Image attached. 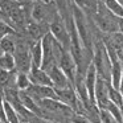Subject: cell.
<instances>
[{
    "label": "cell",
    "mask_w": 123,
    "mask_h": 123,
    "mask_svg": "<svg viewBox=\"0 0 123 123\" xmlns=\"http://www.w3.org/2000/svg\"><path fill=\"white\" fill-rule=\"evenodd\" d=\"M43 61V49H41V40L36 41L31 46V69H38L41 68Z\"/></svg>",
    "instance_id": "obj_11"
},
{
    "label": "cell",
    "mask_w": 123,
    "mask_h": 123,
    "mask_svg": "<svg viewBox=\"0 0 123 123\" xmlns=\"http://www.w3.org/2000/svg\"><path fill=\"white\" fill-rule=\"evenodd\" d=\"M122 123H123V122H122Z\"/></svg>",
    "instance_id": "obj_31"
},
{
    "label": "cell",
    "mask_w": 123,
    "mask_h": 123,
    "mask_svg": "<svg viewBox=\"0 0 123 123\" xmlns=\"http://www.w3.org/2000/svg\"><path fill=\"white\" fill-rule=\"evenodd\" d=\"M95 68V72L98 73V75L105 80L106 82L111 83V62L110 58L106 53L102 41H97L95 46H94V61L91 62Z\"/></svg>",
    "instance_id": "obj_3"
},
{
    "label": "cell",
    "mask_w": 123,
    "mask_h": 123,
    "mask_svg": "<svg viewBox=\"0 0 123 123\" xmlns=\"http://www.w3.org/2000/svg\"><path fill=\"white\" fill-rule=\"evenodd\" d=\"M25 93L37 103L41 99H57V95L54 93V89L52 86H40V85H32L25 90ZM58 101V99H57Z\"/></svg>",
    "instance_id": "obj_7"
},
{
    "label": "cell",
    "mask_w": 123,
    "mask_h": 123,
    "mask_svg": "<svg viewBox=\"0 0 123 123\" xmlns=\"http://www.w3.org/2000/svg\"><path fill=\"white\" fill-rule=\"evenodd\" d=\"M58 68L66 75L70 85L74 86V78H75V73H77V68H75V62L69 50H65V49L62 50V54L58 61Z\"/></svg>",
    "instance_id": "obj_6"
},
{
    "label": "cell",
    "mask_w": 123,
    "mask_h": 123,
    "mask_svg": "<svg viewBox=\"0 0 123 123\" xmlns=\"http://www.w3.org/2000/svg\"><path fill=\"white\" fill-rule=\"evenodd\" d=\"M105 111L109 112V114L111 115V117L114 118V119L117 120L118 123H122V122H123V110L119 109L117 105H114L111 101L107 103V106H106V109H105Z\"/></svg>",
    "instance_id": "obj_19"
},
{
    "label": "cell",
    "mask_w": 123,
    "mask_h": 123,
    "mask_svg": "<svg viewBox=\"0 0 123 123\" xmlns=\"http://www.w3.org/2000/svg\"><path fill=\"white\" fill-rule=\"evenodd\" d=\"M25 1H36V0H25ZM43 1H48V0H43Z\"/></svg>",
    "instance_id": "obj_27"
},
{
    "label": "cell",
    "mask_w": 123,
    "mask_h": 123,
    "mask_svg": "<svg viewBox=\"0 0 123 123\" xmlns=\"http://www.w3.org/2000/svg\"><path fill=\"white\" fill-rule=\"evenodd\" d=\"M118 29L123 35V19L122 17H118Z\"/></svg>",
    "instance_id": "obj_25"
},
{
    "label": "cell",
    "mask_w": 123,
    "mask_h": 123,
    "mask_svg": "<svg viewBox=\"0 0 123 123\" xmlns=\"http://www.w3.org/2000/svg\"><path fill=\"white\" fill-rule=\"evenodd\" d=\"M0 123H3V122H1V120H0Z\"/></svg>",
    "instance_id": "obj_30"
},
{
    "label": "cell",
    "mask_w": 123,
    "mask_h": 123,
    "mask_svg": "<svg viewBox=\"0 0 123 123\" xmlns=\"http://www.w3.org/2000/svg\"><path fill=\"white\" fill-rule=\"evenodd\" d=\"M109 40L111 43V46L117 54L118 60L123 62V35L120 32H115L109 35Z\"/></svg>",
    "instance_id": "obj_12"
},
{
    "label": "cell",
    "mask_w": 123,
    "mask_h": 123,
    "mask_svg": "<svg viewBox=\"0 0 123 123\" xmlns=\"http://www.w3.org/2000/svg\"><path fill=\"white\" fill-rule=\"evenodd\" d=\"M46 73H48V75H49V78H50L52 85H53L54 89H65V87L72 86L70 82H69V80L66 78V75L64 74V72H62L57 65L53 66V68H50Z\"/></svg>",
    "instance_id": "obj_9"
},
{
    "label": "cell",
    "mask_w": 123,
    "mask_h": 123,
    "mask_svg": "<svg viewBox=\"0 0 123 123\" xmlns=\"http://www.w3.org/2000/svg\"><path fill=\"white\" fill-rule=\"evenodd\" d=\"M119 91L123 95V62H122V77H120V85H119Z\"/></svg>",
    "instance_id": "obj_26"
},
{
    "label": "cell",
    "mask_w": 123,
    "mask_h": 123,
    "mask_svg": "<svg viewBox=\"0 0 123 123\" xmlns=\"http://www.w3.org/2000/svg\"><path fill=\"white\" fill-rule=\"evenodd\" d=\"M20 123H29V122H24V120H20Z\"/></svg>",
    "instance_id": "obj_28"
},
{
    "label": "cell",
    "mask_w": 123,
    "mask_h": 123,
    "mask_svg": "<svg viewBox=\"0 0 123 123\" xmlns=\"http://www.w3.org/2000/svg\"><path fill=\"white\" fill-rule=\"evenodd\" d=\"M15 1H23V0H15Z\"/></svg>",
    "instance_id": "obj_29"
},
{
    "label": "cell",
    "mask_w": 123,
    "mask_h": 123,
    "mask_svg": "<svg viewBox=\"0 0 123 123\" xmlns=\"http://www.w3.org/2000/svg\"><path fill=\"white\" fill-rule=\"evenodd\" d=\"M107 95H109V99L112 103L117 105L119 109L123 110V97H122V94H120L119 90H115L110 82H107Z\"/></svg>",
    "instance_id": "obj_15"
},
{
    "label": "cell",
    "mask_w": 123,
    "mask_h": 123,
    "mask_svg": "<svg viewBox=\"0 0 123 123\" xmlns=\"http://www.w3.org/2000/svg\"><path fill=\"white\" fill-rule=\"evenodd\" d=\"M103 4L111 13H114L117 17L123 19V6H120L117 0H103Z\"/></svg>",
    "instance_id": "obj_20"
},
{
    "label": "cell",
    "mask_w": 123,
    "mask_h": 123,
    "mask_svg": "<svg viewBox=\"0 0 123 123\" xmlns=\"http://www.w3.org/2000/svg\"><path fill=\"white\" fill-rule=\"evenodd\" d=\"M120 77H122V62L115 61L111 64V81H112V87L115 90H119Z\"/></svg>",
    "instance_id": "obj_13"
},
{
    "label": "cell",
    "mask_w": 123,
    "mask_h": 123,
    "mask_svg": "<svg viewBox=\"0 0 123 123\" xmlns=\"http://www.w3.org/2000/svg\"><path fill=\"white\" fill-rule=\"evenodd\" d=\"M31 20L40 24L49 25L57 16H58V11H57L56 6L49 1H43V0H36L31 3Z\"/></svg>",
    "instance_id": "obj_1"
},
{
    "label": "cell",
    "mask_w": 123,
    "mask_h": 123,
    "mask_svg": "<svg viewBox=\"0 0 123 123\" xmlns=\"http://www.w3.org/2000/svg\"><path fill=\"white\" fill-rule=\"evenodd\" d=\"M73 20H74V25L75 29L78 32L80 40L82 43V45L86 49L91 48V33H90V28L87 25V20L85 17V13L78 8L77 6H73Z\"/></svg>",
    "instance_id": "obj_4"
},
{
    "label": "cell",
    "mask_w": 123,
    "mask_h": 123,
    "mask_svg": "<svg viewBox=\"0 0 123 123\" xmlns=\"http://www.w3.org/2000/svg\"><path fill=\"white\" fill-rule=\"evenodd\" d=\"M4 114H6V120L7 123H20L19 115L15 111V109L4 99Z\"/></svg>",
    "instance_id": "obj_18"
},
{
    "label": "cell",
    "mask_w": 123,
    "mask_h": 123,
    "mask_svg": "<svg viewBox=\"0 0 123 123\" xmlns=\"http://www.w3.org/2000/svg\"><path fill=\"white\" fill-rule=\"evenodd\" d=\"M15 33L13 35H8L6 37H3L0 40V50L3 52V53H9L12 54L15 50Z\"/></svg>",
    "instance_id": "obj_16"
},
{
    "label": "cell",
    "mask_w": 123,
    "mask_h": 123,
    "mask_svg": "<svg viewBox=\"0 0 123 123\" xmlns=\"http://www.w3.org/2000/svg\"><path fill=\"white\" fill-rule=\"evenodd\" d=\"M75 6L83 12V13H90L94 15L97 11V6H98V0H74Z\"/></svg>",
    "instance_id": "obj_14"
},
{
    "label": "cell",
    "mask_w": 123,
    "mask_h": 123,
    "mask_svg": "<svg viewBox=\"0 0 123 123\" xmlns=\"http://www.w3.org/2000/svg\"><path fill=\"white\" fill-rule=\"evenodd\" d=\"M94 99H95L97 106L99 107V110H105L107 103L110 102L109 95H107V82L105 80H102L99 75H97V81H95Z\"/></svg>",
    "instance_id": "obj_8"
},
{
    "label": "cell",
    "mask_w": 123,
    "mask_h": 123,
    "mask_svg": "<svg viewBox=\"0 0 123 123\" xmlns=\"http://www.w3.org/2000/svg\"><path fill=\"white\" fill-rule=\"evenodd\" d=\"M49 33L53 36L54 40H56L65 50H69V46H70L69 32H68L66 25H65L64 21H62V19H61L60 15L49 24Z\"/></svg>",
    "instance_id": "obj_5"
},
{
    "label": "cell",
    "mask_w": 123,
    "mask_h": 123,
    "mask_svg": "<svg viewBox=\"0 0 123 123\" xmlns=\"http://www.w3.org/2000/svg\"><path fill=\"white\" fill-rule=\"evenodd\" d=\"M13 33H16V32H15L7 23L0 20V40L3 37H6V36H8V35H13Z\"/></svg>",
    "instance_id": "obj_22"
},
{
    "label": "cell",
    "mask_w": 123,
    "mask_h": 123,
    "mask_svg": "<svg viewBox=\"0 0 123 123\" xmlns=\"http://www.w3.org/2000/svg\"><path fill=\"white\" fill-rule=\"evenodd\" d=\"M0 120L3 123H7L6 114H4V94L1 90H0Z\"/></svg>",
    "instance_id": "obj_23"
},
{
    "label": "cell",
    "mask_w": 123,
    "mask_h": 123,
    "mask_svg": "<svg viewBox=\"0 0 123 123\" xmlns=\"http://www.w3.org/2000/svg\"><path fill=\"white\" fill-rule=\"evenodd\" d=\"M93 19L97 27L103 33L111 35V33L119 32V29H118V17L114 13H111L102 1L98 3V6H97V11L93 15Z\"/></svg>",
    "instance_id": "obj_2"
},
{
    "label": "cell",
    "mask_w": 123,
    "mask_h": 123,
    "mask_svg": "<svg viewBox=\"0 0 123 123\" xmlns=\"http://www.w3.org/2000/svg\"><path fill=\"white\" fill-rule=\"evenodd\" d=\"M28 122H29V123H54V122H50V120L43 119V118H40V117H36V115H33Z\"/></svg>",
    "instance_id": "obj_24"
},
{
    "label": "cell",
    "mask_w": 123,
    "mask_h": 123,
    "mask_svg": "<svg viewBox=\"0 0 123 123\" xmlns=\"http://www.w3.org/2000/svg\"><path fill=\"white\" fill-rule=\"evenodd\" d=\"M0 70H7V72L15 70V60L12 54L3 53L0 56Z\"/></svg>",
    "instance_id": "obj_17"
},
{
    "label": "cell",
    "mask_w": 123,
    "mask_h": 123,
    "mask_svg": "<svg viewBox=\"0 0 123 123\" xmlns=\"http://www.w3.org/2000/svg\"><path fill=\"white\" fill-rule=\"evenodd\" d=\"M28 78H29L31 83L32 85H40V86H52V81L49 78L48 73L44 72L41 68L38 69H31L29 73H28Z\"/></svg>",
    "instance_id": "obj_10"
},
{
    "label": "cell",
    "mask_w": 123,
    "mask_h": 123,
    "mask_svg": "<svg viewBox=\"0 0 123 123\" xmlns=\"http://www.w3.org/2000/svg\"><path fill=\"white\" fill-rule=\"evenodd\" d=\"M31 86V81L28 74L25 73H17L16 74V89L17 90H27Z\"/></svg>",
    "instance_id": "obj_21"
}]
</instances>
